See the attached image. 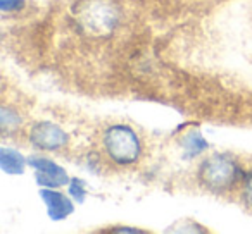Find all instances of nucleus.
Instances as JSON below:
<instances>
[{"label": "nucleus", "instance_id": "1", "mask_svg": "<svg viewBox=\"0 0 252 234\" xmlns=\"http://www.w3.org/2000/svg\"><path fill=\"white\" fill-rule=\"evenodd\" d=\"M121 16L118 0H78L73 5L74 28L87 38H109L118 29Z\"/></svg>", "mask_w": 252, "mask_h": 234}, {"label": "nucleus", "instance_id": "2", "mask_svg": "<svg viewBox=\"0 0 252 234\" xmlns=\"http://www.w3.org/2000/svg\"><path fill=\"white\" fill-rule=\"evenodd\" d=\"M102 147L105 155L119 165H130L138 160L142 143L138 134L125 124H112L102 134Z\"/></svg>", "mask_w": 252, "mask_h": 234}, {"label": "nucleus", "instance_id": "3", "mask_svg": "<svg viewBox=\"0 0 252 234\" xmlns=\"http://www.w3.org/2000/svg\"><path fill=\"white\" fill-rule=\"evenodd\" d=\"M240 167L228 155H213L199 167V181L213 193H226L240 181Z\"/></svg>", "mask_w": 252, "mask_h": 234}, {"label": "nucleus", "instance_id": "4", "mask_svg": "<svg viewBox=\"0 0 252 234\" xmlns=\"http://www.w3.org/2000/svg\"><path fill=\"white\" fill-rule=\"evenodd\" d=\"M30 141L33 143V147L40 148V150L54 152L66 147L67 141H69V136L57 124L43 121V123H38L32 128V131H30Z\"/></svg>", "mask_w": 252, "mask_h": 234}, {"label": "nucleus", "instance_id": "5", "mask_svg": "<svg viewBox=\"0 0 252 234\" xmlns=\"http://www.w3.org/2000/svg\"><path fill=\"white\" fill-rule=\"evenodd\" d=\"M28 164L35 169L36 181L43 188H59V186L69 184L71 179L67 178L66 171L61 165H57L56 162L49 160V158H30Z\"/></svg>", "mask_w": 252, "mask_h": 234}, {"label": "nucleus", "instance_id": "6", "mask_svg": "<svg viewBox=\"0 0 252 234\" xmlns=\"http://www.w3.org/2000/svg\"><path fill=\"white\" fill-rule=\"evenodd\" d=\"M40 196L43 198L47 205V212H49V217L52 220H63L66 219L69 213H73V203H71L69 198L63 195V193L56 191V189H49L43 188L40 191Z\"/></svg>", "mask_w": 252, "mask_h": 234}, {"label": "nucleus", "instance_id": "7", "mask_svg": "<svg viewBox=\"0 0 252 234\" xmlns=\"http://www.w3.org/2000/svg\"><path fill=\"white\" fill-rule=\"evenodd\" d=\"M0 165L5 174H23L26 160L19 152L4 147L0 150Z\"/></svg>", "mask_w": 252, "mask_h": 234}, {"label": "nucleus", "instance_id": "8", "mask_svg": "<svg viewBox=\"0 0 252 234\" xmlns=\"http://www.w3.org/2000/svg\"><path fill=\"white\" fill-rule=\"evenodd\" d=\"M182 147H183V152H185V157L190 158V157H197L199 154H202L209 145H207V141L204 140L199 131H190L182 140Z\"/></svg>", "mask_w": 252, "mask_h": 234}, {"label": "nucleus", "instance_id": "9", "mask_svg": "<svg viewBox=\"0 0 252 234\" xmlns=\"http://www.w3.org/2000/svg\"><path fill=\"white\" fill-rule=\"evenodd\" d=\"M0 124H2L4 134H7V133H12V131L18 130L19 124H21V119H19V115L16 114L12 108H9L4 105L2 110H0Z\"/></svg>", "mask_w": 252, "mask_h": 234}, {"label": "nucleus", "instance_id": "10", "mask_svg": "<svg viewBox=\"0 0 252 234\" xmlns=\"http://www.w3.org/2000/svg\"><path fill=\"white\" fill-rule=\"evenodd\" d=\"M69 195L76 202H83L85 200V182L78 178H73L69 181Z\"/></svg>", "mask_w": 252, "mask_h": 234}, {"label": "nucleus", "instance_id": "11", "mask_svg": "<svg viewBox=\"0 0 252 234\" xmlns=\"http://www.w3.org/2000/svg\"><path fill=\"white\" fill-rule=\"evenodd\" d=\"M242 198H244L245 205L249 208H252V172H249L244 179V184H242Z\"/></svg>", "mask_w": 252, "mask_h": 234}, {"label": "nucleus", "instance_id": "12", "mask_svg": "<svg viewBox=\"0 0 252 234\" xmlns=\"http://www.w3.org/2000/svg\"><path fill=\"white\" fill-rule=\"evenodd\" d=\"M23 4H25L23 0H0V7H2V11H4V12L21 9Z\"/></svg>", "mask_w": 252, "mask_h": 234}, {"label": "nucleus", "instance_id": "13", "mask_svg": "<svg viewBox=\"0 0 252 234\" xmlns=\"http://www.w3.org/2000/svg\"><path fill=\"white\" fill-rule=\"evenodd\" d=\"M111 231H114V233H144V231L131 229V227H114V229H111Z\"/></svg>", "mask_w": 252, "mask_h": 234}]
</instances>
